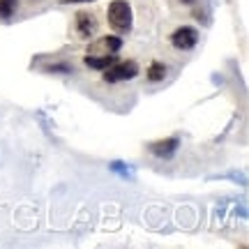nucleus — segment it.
<instances>
[{
	"label": "nucleus",
	"instance_id": "8",
	"mask_svg": "<svg viewBox=\"0 0 249 249\" xmlns=\"http://www.w3.org/2000/svg\"><path fill=\"white\" fill-rule=\"evenodd\" d=\"M166 74H169V70H166V62L152 60L150 67H148V71H145V79L150 81V83H160V81L166 79Z\"/></svg>",
	"mask_w": 249,
	"mask_h": 249
},
{
	"label": "nucleus",
	"instance_id": "9",
	"mask_svg": "<svg viewBox=\"0 0 249 249\" xmlns=\"http://www.w3.org/2000/svg\"><path fill=\"white\" fill-rule=\"evenodd\" d=\"M18 2L21 0H0V18H9L12 14H17Z\"/></svg>",
	"mask_w": 249,
	"mask_h": 249
},
{
	"label": "nucleus",
	"instance_id": "4",
	"mask_svg": "<svg viewBox=\"0 0 249 249\" xmlns=\"http://www.w3.org/2000/svg\"><path fill=\"white\" fill-rule=\"evenodd\" d=\"M74 28H76V35L81 39H88V37H92L97 33V18H95V14H90V12H76Z\"/></svg>",
	"mask_w": 249,
	"mask_h": 249
},
{
	"label": "nucleus",
	"instance_id": "6",
	"mask_svg": "<svg viewBox=\"0 0 249 249\" xmlns=\"http://www.w3.org/2000/svg\"><path fill=\"white\" fill-rule=\"evenodd\" d=\"M116 62V53H102V55H86L83 58V65L88 67V70H97V71H104L108 65H113Z\"/></svg>",
	"mask_w": 249,
	"mask_h": 249
},
{
	"label": "nucleus",
	"instance_id": "5",
	"mask_svg": "<svg viewBox=\"0 0 249 249\" xmlns=\"http://www.w3.org/2000/svg\"><path fill=\"white\" fill-rule=\"evenodd\" d=\"M180 141L176 139V136H171V139H164V141H157L150 145V152L155 155V157H161V160H169V157H173L176 155V150H178Z\"/></svg>",
	"mask_w": 249,
	"mask_h": 249
},
{
	"label": "nucleus",
	"instance_id": "3",
	"mask_svg": "<svg viewBox=\"0 0 249 249\" xmlns=\"http://www.w3.org/2000/svg\"><path fill=\"white\" fill-rule=\"evenodd\" d=\"M198 42V30L192 26H182L171 33V46L178 51H192Z\"/></svg>",
	"mask_w": 249,
	"mask_h": 249
},
{
	"label": "nucleus",
	"instance_id": "11",
	"mask_svg": "<svg viewBox=\"0 0 249 249\" xmlns=\"http://www.w3.org/2000/svg\"><path fill=\"white\" fill-rule=\"evenodd\" d=\"M180 2H182V5H194L196 0H180Z\"/></svg>",
	"mask_w": 249,
	"mask_h": 249
},
{
	"label": "nucleus",
	"instance_id": "1",
	"mask_svg": "<svg viewBox=\"0 0 249 249\" xmlns=\"http://www.w3.org/2000/svg\"><path fill=\"white\" fill-rule=\"evenodd\" d=\"M107 21L116 33H129V28H132V5L127 0H111L107 7Z\"/></svg>",
	"mask_w": 249,
	"mask_h": 249
},
{
	"label": "nucleus",
	"instance_id": "10",
	"mask_svg": "<svg viewBox=\"0 0 249 249\" xmlns=\"http://www.w3.org/2000/svg\"><path fill=\"white\" fill-rule=\"evenodd\" d=\"M62 5H79V2H92V0H60Z\"/></svg>",
	"mask_w": 249,
	"mask_h": 249
},
{
	"label": "nucleus",
	"instance_id": "2",
	"mask_svg": "<svg viewBox=\"0 0 249 249\" xmlns=\"http://www.w3.org/2000/svg\"><path fill=\"white\" fill-rule=\"evenodd\" d=\"M139 74V65L134 60H120L113 62L104 70V83H118V81H129Z\"/></svg>",
	"mask_w": 249,
	"mask_h": 249
},
{
	"label": "nucleus",
	"instance_id": "7",
	"mask_svg": "<svg viewBox=\"0 0 249 249\" xmlns=\"http://www.w3.org/2000/svg\"><path fill=\"white\" fill-rule=\"evenodd\" d=\"M95 49H99L102 53H118L123 49V39L116 35H107V37H102V39H97Z\"/></svg>",
	"mask_w": 249,
	"mask_h": 249
}]
</instances>
